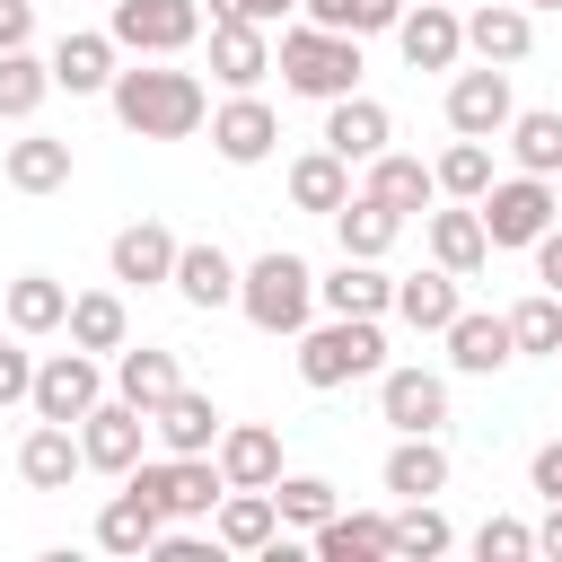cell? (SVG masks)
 <instances>
[{"label":"cell","mask_w":562,"mask_h":562,"mask_svg":"<svg viewBox=\"0 0 562 562\" xmlns=\"http://www.w3.org/2000/svg\"><path fill=\"white\" fill-rule=\"evenodd\" d=\"M105 97H114L123 132H140V140H184V132H202V114H211L202 79H193V70H167V61H149V70H114Z\"/></svg>","instance_id":"cell-1"},{"label":"cell","mask_w":562,"mask_h":562,"mask_svg":"<svg viewBox=\"0 0 562 562\" xmlns=\"http://www.w3.org/2000/svg\"><path fill=\"white\" fill-rule=\"evenodd\" d=\"M272 70H281L299 97H325V105H334V97H351V88H360V35H334V26H316V18H307V26H290V35H281Z\"/></svg>","instance_id":"cell-2"},{"label":"cell","mask_w":562,"mask_h":562,"mask_svg":"<svg viewBox=\"0 0 562 562\" xmlns=\"http://www.w3.org/2000/svg\"><path fill=\"white\" fill-rule=\"evenodd\" d=\"M237 307H246V325L255 334H307V307H316V272L299 263V255H255L246 263V281H237Z\"/></svg>","instance_id":"cell-3"},{"label":"cell","mask_w":562,"mask_h":562,"mask_svg":"<svg viewBox=\"0 0 562 562\" xmlns=\"http://www.w3.org/2000/svg\"><path fill=\"white\" fill-rule=\"evenodd\" d=\"M386 369V334L378 316H325L299 334V378L307 386H351V378H378Z\"/></svg>","instance_id":"cell-4"},{"label":"cell","mask_w":562,"mask_h":562,"mask_svg":"<svg viewBox=\"0 0 562 562\" xmlns=\"http://www.w3.org/2000/svg\"><path fill=\"white\" fill-rule=\"evenodd\" d=\"M123 483H140V492L158 501V518H167V527H184V518H211V509H220V492H228L220 457H158V465L140 457Z\"/></svg>","instance_id":"cell-5"},{"label":"cell","mask_w":562,"mask_h":562,"mask_svg":"<svg viewBox=\"0 0 562 562\" xmlns=\"http://www.w3.org/2000/svg\"><path fill=\"white\" fill-rule=\"evenodd\" d=\"M26 404H35V422H70V430H79V422H88V413L105 404L97 351H79V342H70V351L35 360V395H26Z\"/></svg>","instance_id":"cell-6"},{"label":"cell","mask_w":562,"mask_h":562,"mask_svg":"<svg viewBox=\"0 0 562 562\" xmlns=\"http://www.w3.org/2000/svg\"><path fill=\"white\" fill-rule=\"evenodd\" d=\"M474 211H483L492 246H536V237L553 228V176H527V167H518V176H509V184H492Z\"/></svg>","instance_id":"cell-7"},{"label":"cell","mask_w":562,"mask_h":562,"mask_svg":"<svg viewBox=\"0 0 562 562\" xmlns=\"http://www.w3.org/2000/svg\"><path fill=\"white\" fill-rule=\"evenodd\" d=\"M123 53H184L202 35V0H114V26H105Z\"/></svg>","instance_id":"cell-8"},{"label":"cell","mask_w":562,"mask_h":562,"mask_svg":"<svg viewBox=\"0 0 562 562\" xmlns=\"http://www.w3.org/2000/svg\"><path fill=\"white\" fill-rule=\"evenodd\" d=\"M509 70L501 61H483V70H457L448 79V132H465V140H492V132H509Z\"/></svg>","instance_id":"cell-9"},{"label":"cell","mask_w":562,"mask_h":562,"mask_svg":"<svg viewBox=\"0 0 562 562\" xmlns=\"http://www.w3.org/2000/svg\"><path fill=\"white\" fill-rule=\"evenodd\" d=\"M272 140H281V114H272L255 88H237V97L211 114V149H220L228 167H255V158H272Z\"/></svg>","instance_id":"cell-10"},{"label":"cell","mask_w":562,"mask_h":562,"mask_svg":"<svg viewBox=\"0 0 562 562\" xmlns=\"http://www.w3.org/2000/svg\"><path fill=\"white\" fill-rule=\"evenodd\" d=\"M140 439H149V413H140V404H123V395H114V404H97V413L79 422V448H88V465H97V474H132V465H140Z\"/></svg>","instance_id":"cell-11"},{"label":"cell","mask_w":562,"mask_h":562,"mask_svg":"<svg viewBox=\"0 0 562 562\" xmlns=\"http://www.w3.org/2000/svg\"><path fill=\"white\" fill-rule=\"evenodd\" d=\"M395 44H404L413 70H448V61L465 53V18H457V0H422V9H404V18H395Z\"/></svg>","instance_id":"cell-12"},{"label":"cell","mask_w":562,"mask_h":562,"mask_svg":"<svg viewBox=\"0 0 562 562\" xmlns=\"http://www.w3.org/2000/svg\"><path fill=\"white\" fill-rule=\"evenodd\" d=\"M378 413L395 430H439L448 422V378H430V369H378Z\"/></svg>","instance_id":"cell-13"},{"label":"cell","mask_w":562,"mask_h":562,"mask_svg":"<svg viewBox=\"0 0 562 562\" xmlns=\"http://www.w3.org/2000/svg\"><path fill=\"white\" fill-rule=\"evenodd\" d=\"M263 70H272L263 26L255 18H211V79L220 88H263Z\"/></svg>","instance_id":"cell-14"},{"label":"cell","mask_w":562,"mask_h":562,"mask_svg":"<svg viewBox=\"0 0 562 562\" xmlns=\"http://www.w3.org/2000/svg\"><path fill=\"white\" fill-rule=\"evenodd\" d=\"M448 360H457L465 378H492V369H509V360H518V334H509V316L457 307V325H448Z\"/></svg>","instance_id":"cell-15"},{"label":"cell","mask_w":562,"mask_h":562,"mask_svg":"<svg viewBox=\"0 0 562 562\" xmlns=\"http://www.w3.org/2000/svg\"><path fill=\"white\" fill-rule=\"evenodd\" d=\"M211 536L228 544V553H272V536H281V501L272 492H220V509H211Z\"/></svg>","instance_id":"cell-16"},{"label":"cell","mask_w":562,"mask_h":562,"mask_svg":"<svg viewBox=\"0 0 562 562\" xmlns=\"http://www.w3.org/2000/svg\"><path fill=\"white\" fill-rule=\"evenodd\" d=\"M149 430L167 439V457H211V448H220V404L193 395V386H176V395L149 413Z\"/></svg>","instance_id":"cell-17"},{"label":"cell","mask_w":562,"mask_h":562,"mask_svg":"<svg viewBox=\"0 0 562 562\" xmlns=\"http://www.w3.org/2000/svg\"><path fill=\"white\" fill-rule=\"evenodd\" d=\"M88 465V448H79V430L70 422H35L26 430V448H18V474L35 483V492H70V474Z\"/></svg>","instance_id":"cell-18"},{"label":"cell","mask_w":562,"mask_h":562,"mask_svg":"<svg viewBox=\"0 0 562 562\" xmlns=\"http://www.w3.org/2000/svg\"><path fill=\"white\" fill-rule=\"evenodd\" d=\"M158 536H167V518H158V501H149L140 483H123V492L97 509V544H105V553H158Z\"/></svg>","instance_id":"cell-19"},{"label":"cell","mask_w":562,"mask_h":562,"mask_svg":"<svg viewBox=\"0 0 562 562\" xmlns=\"http://www.w3.org/2000/svg\"><path fill=\"white\" fill-rule=\"evenodd\" d=\"M386 132H395V123H386V105H378V97H360V88L325 105V149H334V158H378V149H386Z\"/></svg>","instance_id":"cell-20"},{"label":"cell","mask_w":562,"mask_h":562,"mask_svg":"<svg viewBox=\"0 0 562 562\" xmlns=\"http://www.w3.org/2000/svg\"><path fill=\"white\" fill-rule=\"evenodd\" d=\"M316 299H325L334 316H386V307H395V281L378 272V255H342L334 281H316Z\"/></svg>","instance_id":"cell-21"},{"label":"cell","mask_w":562,"mask_h":562,"mask_svg":"<svg viewBox=\"0 0 562 562\" xmlns=\"http://www.w3.org/2000/svg\"><path fill=\"white\" fill-rule=\"evenodd\" d=\"M220 474H228L237 492H272V483H281V439H272L263 422L220 430Z\"/></svg>","instance_id":"cell-22"},{"label":"cell","mask_w":562,"mask_h":562,"mask_svg":"<svg viewBox=\"0 0 562 562\" xmlns=\"http://www.w3.org/2000/svg\"><path fill=\"white\" fill-rule=\"evenodd\" d=\"M465 44H474L483 61H501V70H509V61H527V44H536V18H527L518 0H483V9L465 18Z\"/></svg>","instance_id":"cell-23"},{"label":"cell","mask_w":562,"mask_h":562,"mask_svg":"<svg viewBox=\"0 0 562 562\" xmlns=\"http://www.w3.org/2000/svg\"><path fill=\"white\" fill-rule=\"evenodd\" d=\"M386 492H404V501L448 492V448H439V430H404V439H395V457H386Z\"/></svg>","instance_id":"cell-24"},{"label":"cell","mask_w":562,"mask_h":562,"mask_svg":"<svg viewBox=\"0 0 562 562\" xmlns=\"http://www.w3.org/2000/svg\"><path fill=\"white\" fill-rule=\"evenodd\" d=\"M114 35H61L53 44V88H70V97H97V88H114Z\"/></svg>","instance_id":"cell-25"},{"label":"cell","mask_w":562,"mask_h":562,"mask_svg":"<svg viewBox=\"0 0 562 562\" xmlns=\"http://www.w3.org/2000/svg\"><path fill=\"white\" fill-rule=\"evenodd\" d=\"M483 255H492V228H483L474 202L465 211H430V263H448L465 281V272H483Z\"/></svg>","instance_id":"cell-26"},{"label":"cell","mask_w":562,"mask_h":562,"mask_svg":"<svg viewBox=\"0 0 562 562\" xmlns=\"http://www.w3.org/2000/svg\"><path fill=\"white\" fill-rule=\"evenodd\" d=\"M237 281H246V272H237L211 237H202V246H176V290H184V307H228Z\"/></svg>","instance_id":"cell-27"},{"label":"cell","mask_w":562,"mask_h":562,"mask_svg":"<svg viewBox=\"0 0 562 562\" xmlns=\"http://www.w3.org/2000/svg\"><path fill=\"white\" fill-rule=\"evenodd\" d=\"M457 307H465V299H457V272H448V263H439V272L395 281V316H404L413 334H448V325H457Z\"/></svg>","instance_id":"cell-28"},{"label":"cell","mask_w":562,"mask_h":562,"mask_svg":"<svg viewBox=\"0 0 562 562\" xmlns=\"http://www.w3.org/2000/svg\"><path fill=\"white\" fill-rule=\"evenodd\" d=\"M176 386H184V378H176V351H149V342H140V351H132V342L114 351V395H123V404L158 413V404H167Z\"/></svg>","instance_id":"cell-29"},{"label":"cell","mask_w":562,"mask_h":562,"mask_svg":"<svg viewBox=\"0 0 562 562\" xmlns=\"http://www.w3.org/2000/svg\"><path fill=\"white\" fill-rule=\"evenodd\" d=\"M114 281H176V237L158 228V220H132L123 237H114Z\"/></svg>","instance_id":"cell-30"},{"label":"cell","mask_w":562,"mask_h":562,"mask_svg":"<svg viewBox=\"0 0 562 562\" xmlns=\"http://www.w3.org/2000/svg\"><path fill=\"white\" fill-rule=\"evenodd\" d=\"M9 184H18V193H61V184H70V140H53V132L9 140Z\"/></svg>","instance_id":"cell-31"},{"label":"cell","mask_w":562,"mask_h":562,"mask_svg":"<svg viewBox=\"0 0 562 562\" xmlns=\"http://www.w3.org/2000/svg\"><path fill=\"white\" fill-rule=\"evenodd\" d=\"M290 202H299V211H325V220H334V211L351 202V158H334V149H307V158L290 167Z\"/></svg>","instance_id":"cell-32"},{"label":"cell","mask_w":562,"mask_h":562,"mask_svg":"<svg viewBox=\"0 0 562 562\" xmlns=\"http://www.w3.org/2000/svg\"><path fill=\"white\" fill-rule=\"evenodd\" d=\"M360 193H378L386 211H404V220H413V211H422V202L439 193V176H430L422 158H395V149H378V158H369V184H360Z\"/></svg>","instance_id":"cell-33"},{"label":"cell","mask_w":562,"mask_h":562,"mask_svg":"<svg viewBox=\"0 0 562 562\" xmlns=\"http://www.w3.org/2000/svg\"><path fill=\"white\" fill-rule=\"evenodd\" d=\"M0 307H9V325H18V334H53V325H70V290H61L53 272H18Z\"/></svg>","instance_id":"cell-34"},{"label":"cell","mask_w":562,"mask_h":562,"mask_svg":"<svg viewBox=\"0 0 562 562\" xmlns=\"http://www.w3.org/2000/svg\"><path fill=\"white\" fill-rule=\"evenodd\" d=\"M316 553H325V562H386V553H395V518H342V509H334V518L316 527Z\"/></svg>","instance_id":"cell-35"},{"label":"cell","mask_w":562,"mask_h":562,"mask_svg":"<svg viewBox=\"0 0 562 562\" xmlns=\"http://www.w3.org/2000/svg\"><path fill=\"white\" fill-rule=\"evenodd\" d=\"M334 228H342V255H386V246L404 237V211H386L378 193H351V202L334 211Z\"/></svg>","instance_id":"cell-36"},{"label":"cell","mask_w":562,"mask_h":562,"mask_svg":"<svg viewBox=\"0 0 562 562\" xmlns=\"http://www.w3.org/2000/svg\"><path fill=\"white\" fill-rule=\"evenodd\" d=\"M44 97H53V61H35L26 44H18V53H0V123H26Z\"/></svg>","instance_id":"cell-37"},{"label":"cell","mask_w":562,"mask_h":562,"mask_svg":"<svg viewBox=\"0 0 562 562\" xmlns=\"http://www.w3.org/2000/svg\"><path fill=\"white\" fill-rule=\"evenodd\" d=\"M123 334H132V316H123V299H114V290L70 299V342H79V351H123Z\"/></svg>","instance_id":"cell-38"},{"label":"cell","mask_w":562,"mask_h":562,"mask_svg":"<svg viewBox=\"0 0 562 562\" xmlns=\"http://www.w3.org/2000/svg\"><path fill=\"white\" fill-rule=\"evenodd\" d=\"M509 158L527 167V176H562V114H509Z\"/></svg>","instance_id":"cell-39"},{"label":"cell","mask_w":562,"mask_h":562,"mask_svg":"<svg viewBox=\"0 0 562 562\" xmlns=\"http://www.w3.org/2000/svg\"><path fill=\"white\" fill-rule=\"evenodd\" d=\"M430 176H439V193H457V202H483V193H492V149L457 132V140L439 149V167H430Z\"/></svg>","instance_id":"cell-40"},{"label":"cell","mask_w":562,"mask_h":562,"mask_svg":"<svg viewBox=\"0 0 562 562\" xmlns=\"http://www.w3.org/2000/svg\"><path fill=\"white\" fill-rule=\"evenodd\" d=\"M272 501H281V527H307V536L334 518V483H325V474H281Z\"/></svg>","instance_id":"cell-41"},{"label":"cell","mask_w":562,"mask_h":562,"mask_svg":"<svg viewBox=\"0 0 562 562\" xmlns=\"http://www.w3.org/2000/svg\"><path fill=\"white\" fill-rule=\"evenodd\" d=\"M316 26H334V35H378V26H395L404 18V0H299Z\"/></svg>","instance_id":"cell-42"},{"label":"cell","mask_w":562,"mask_h":562,"mask_svg":"<svg viewBox=\"0 0 562 562\" xmlns=\"http://www.w3.org/2000/svg\"><path fill=\"white\" fill-rule=\"evenodd\" d=\"M509 334H518V351H562V290L518 299L509 307Z\"/></svg>","instance_id":"cell-43"},{"label":"cell","mask_w":562,"mask_h":562,"mask_svg":"<svg viewBox=\"0 0 562 562\" xmlns=\"http://www.w3.org/2000/svg\"><path fill=\"white\" fill-rule=\"evenodd\" d=\"M395 553H413V562L448 553V518H439L430 501H404V518H395Z\"/></svg>","instance_id":"cell-44"},{"label":"cell","mask_w":562,"mask_h":562,"mask_svg":"<svg viewBox=\"0 0 562 562\" xmlns=\"http://www.w3.org/2000/svg\"><path fill=\"white\" fill-rule=\"evenodd\" d=\"M474 553H483V562H527V553H536V527H527V518H483V527H474Z\"/></svg>","instance_id":"cell-45"},{"label":"cell","mask_w":562,"mask_h":562,"mask_svg":"<svg viewBox=\"0 0 562 562\" xmlns=\"http://www.w3.org/2000/svg\"><path fill=\"white\" fill-rule=\"evenodd\" d=\"M26 395H35V351L0 342V413H9V404H26Z\"/></svg>","instance_id":"cell-46"},{"label":"cell","mask_w":562,"mask_h":562,"mask_svg":"<svg viewBox=\"0 0 562 562\" xmlns=\"http://www.w3.org/2000/svg\"><path fill=\"white\" fill-rule=\"evenodd\" d=\"M26 35H35V9L26 0H0V53H18Z\"/></svg>","instance_id":"cell-47"},{"label":"cell","mask_w":562,"mask_h":562,"mask_svg":"<svg viewBox=\"0 0 562 562\" xmlns=\"http://www.w3.org/2000/svg\"><path fill=\"white\" fill-rule=\"evenodd\" d=\"M527 474H536V492H544V501H562V439H544Z\"/></svg>","instance_id":"cell-48"},{"label":"cell","mask_w":562,"mask_h":562,"mask_svg":"<svg viewBox=\"0 0 562 562\" xmlns=\"http://www.w3.org/2000/svg\"><path fill=\"white\" fill-rule=\"evenodd\" d=\"M281 9H299V0H211V18H255V26H272Z\"/></svg>","instance_id":"cell-49"},{"label":"cell","mask_w":562,"mask_h":562,"mask_svg":"<svg viewBox=\"0 0 562 562\" xmlns=\"http://www.w3.org/2000/svg\"><path fill=\"white\" fill-rule=\"evenodd\" d=\"M536 281H544V290H562V228H544V237H536Z\"/></svg>","instance_id":"cell-50"},{"label":"cell","mask_w":562,"mask_h":562,"mask_svg":"<svg viewBox=\"0 0 562 562\" xmlns=\"http://www.w3.org/2000/svg\"><path fill=\"white\" fill-rule=\"evenodd\" d=\"M158 562H211L202 536H158Z\"/></svg>","instance_id":"cell-51"},{"label":"cell","mask_w":562,"mask_h":562,"mask_svg":"<svg viewBox=\"0 0 562 562\" xmlns=\"http://www.w3.org/2000/svg\"><path fill=\"white\" fill-rule=\"evenodd\" d=\"M536 553H553V562H562V501H544V527H536Z\"/></svg>","instance_id":"cell-52"},{"label":"cell","mask_w":562,"mask_h":562,"mask_svg":"<svg viewBox=\"0 0 562 562\" xmlns=\"http://www.w3.org/2000/svg\"><path fill=\"white\" fill-rule=\"evenodd\" d=\"M553 211H562V176H553Z\"/></svg>","instance_id":"cell-53"},{"label":"cell","mask_w":562,"mask_h":562,"mask_svg":"<svg viewBox=\"0 0 562 562\" xmlns=\"http://www.w3.org/2000/svg\"><path fill=\"white\" fill-rule=\"evenodd\" d=\"M527 9H562V0H527Z\"/></svg>","instance_id":"cell-54"},{"label":"cell","mask_w":562,"mask_h":562,"mask_svg":"<svg viewBox=\"0 0 562 562\" xmlns=\"http://www.w3.org/2000/svg\"><path fill=\"white\" fill-rule=\"evenodd\" d=\"M0 316H9V307H0Z\"/></svg>","instance_id":"cell-55"}]
</instances>
